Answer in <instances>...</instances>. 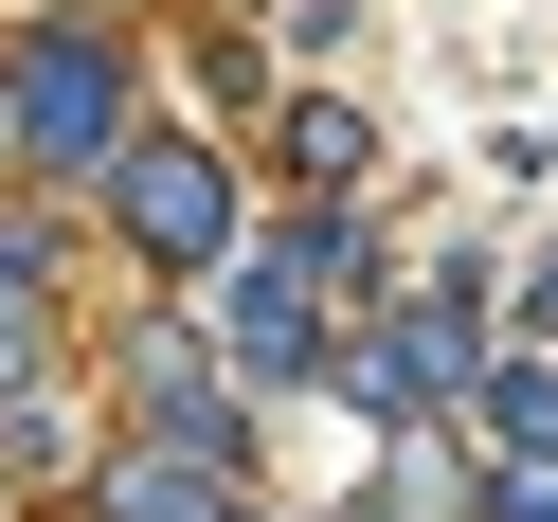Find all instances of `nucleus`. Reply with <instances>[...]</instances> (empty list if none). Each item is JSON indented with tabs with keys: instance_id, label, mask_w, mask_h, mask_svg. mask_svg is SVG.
<instances>
[{
	"instance_id": "obj_1",
	"label": "nucleus",
	"mask_w": 558,
	"mask_h": 522,
	"mask_svg": "<svg viewBox=\"0 0 558 522\" xmlns=\"http://www.w3.org/2000/svg\"><path fill=\"white\" fill-rule=\"evenodd\" d=\"M0 145L37 162V181H109L145 126H126V54L90 37V19H37L19 37V73H0Z\"/></svg>"
},
{
	"instance_id": "obj_2",
	"label": "nucleus",
	"mask_w": 558,
	"mask_h": 522,
	"mask_svg": "<svg viewBox=\"0 0 558 522\" xmlns=\"http://www.w3.org/2000/svg\"><path fill=\"white\" fill-rule=\"evenodd\" d=\"M109 217H126L145 270H217V253H234V162L181 145V126H145V145L109 162Z\"/></svg>"
},
{
	"instance_id": "obj_3",
	"label": "nucleus",
	"mask_w": 558,
	"mask_h": 522,
	"mask_svg": "<svg viewBox=\"0 0 558 522\" xmlns=\"http://www.w3.org/2000/svg\"><path fill=\"white\" fill-rule=\"evenodd\" d=\"M217 325H234V361H253V378H306V361H325V289H306V270L289 253H253V270H234V289H217Z\"/></svg>"
},
{
	"instance_id": "obj_4",
	"label": "nucleus",
	"mask_w": 558,
	"mask_h": 522,
	"mask_svg": "<svg viewBox=\"0 0 558 522\" xmlns=\"http://www.w3.org/2000/svg\"><path fill=\"white\" fill-rule=\"evenodd\" d=\"M90 505H109V522H253V505H234V469H198V450H109V486H90Z\"/></svg>"
},
{
	"instance_id": "obj_5",
	"label": "nucleus",
	"mask_w": 558,
	"mask_h": 522,
	"mask_svg": "<svg viewBox=\"0 0 558 522\" xmlns=\"http://www.w3.org/2000/svg\"><path fill=\"white\" fill-rule=\"evenodd\" d=\"M37 361H54V234L0 217V378H37Z\"/></svg>"
},
{
	"instance_id": "obj_6",
	"label": "nucleus",
	"mask_w": 558,
	"mask_h": 522,
	"mask_svg": "<svg viewBox=\"0 0 558 522\" xmlns=\"http://www.w3.org/2000/svg\"><path fill=\"white\" fill-rule=\"evenodd\" d=\"M486 450H505V469H558V361H486Z\"/></svg>"
},
{
	"instance_id": "obj_7",
	"label": "nucleus",
	"mask_w": 558,
	"mask_h": 522,
	"mask_svg": "<svg viewBox=\"0 0 558 522\" xmlns=\"http://www.w3.org/2000/svg\"><path fill=\"white\" fill-rule=\"evenodd\" d=\"M73 397H37V378H0V469H73Z\"/></svg>"
},
{
	"instance_id": "obj_8",
	"label": "nucleus",
	"mask_w": 558,
	"mask_h": 522,
	"mask_svg": "<svg viewBox=\"0 0 558 522\" xmlns=\"http://www.w3.org/2000/svg\"><path fill=\"white\" fill-rule=\"evenodd\" d=\"M361 145H378L361 109H289V162H306V181H361Z\"/></svg>"
},
{
	"instance_id": "obj_9",
	"label": "nucleus",
	"mask_w": 558,
	"mask_h": 522,
	"mask_svg": "<svg viewBox=\"0 0 558 522\" xmlns=\"http://www.w3.org/2000/svg\"><path fill=\"white\" fill-rule=\"evenodd\" d=\"M486 522H558V469H486Z\"/></svg>"
},
{
	"instance_id": "obj_10",
	"label": "nucleus",
	"mask_w": 558,
	"mask_h": 522,
	"mask_svg": "<svg viewBox=\"0 0 558 522\" xmlns=\"http://www.w3.org/2000/svg\"><path fill=\"white\" fill-rule=\"evenodd\" d=\"M541 325H558V253H541Z\"/></svg>"
}]
</instances>
